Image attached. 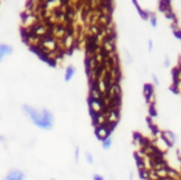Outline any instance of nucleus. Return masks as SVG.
I'll return each mask as SVG.
<instances>
[{
    "mask_svg": "<svg viewBox=\"0 0 181 180\" xmlns=\"http://www.w3.org/2000/svg\"><path fill=\"white\" fill-rule=\"evenodd\" d=\"M22 110L26 113V116L30 117L31 121L37 127L43 128V129H50L53 127L54 117H53V113L50 111H48L46 108L37 110V108H34L32 106H28V105H23Z\"/></svg>",
    "mask_w": 181,
    "mask_h": 180,
    "instance_id": "nucleus-1",
    "label": "nucleus"
},
{
    "mask_svg": "<svg viewBox=\"0 0 181 180\" xmlns=\"http://www.w3.org/2000/svg\"><path fill=\"white\" fill-rule=\"evenodd\" d=\"M143 96L147 101V104H151L155 100V92H154V85L145 83L143 85Z\"/></svg>",
    "mask_w": 181,
    "mask_h": 180,
    "instance_id": "nucleus-2",
    "label": "nucleus"
},
{
    "mask_svg": "<svg viewBox=\"0 0 181 180\" xmlns=\"http://www.w3.org/2000/svg\"><path fill=\"white\" fill-rule=\"evenodd\" d=\"M95 136H96V138H97L99 141L102 142V141H105L106 138L111 137V132L107 129L106 125H102V126L95 127Z\"/></svg>",
    "mask_w": 181,
    "mask_h": 180,
    "instance_id": "nucleus-3",
    "label": "nucleus"
},
{
    "mask_svg": "<svg viewBox=\"0 0 181 180\" xmlns=\"http://www.w3.org/2000/svg\"><path fill=\"white\" fill-rule=\"evenodd\" d=\"M103 115L106 117V122H118V120H119V110L118 108L107 110Z\"/></svg>",
    "mask_w": 181,
    "mask_h": 180,
    "instance_id": "nucleus-4",
    "label": "nucleus"
},
{
    "mask_svg": "<svg viewBox=\"0 0 181 180\" xmlns=\"http://www.w3.org/2000/svg\"><path fill=\"white\" fill-rule=\"evenodd\" d=\"M4 180H25V174L21 170H10Z\"/></svg>",
    "mask_w": 181,
    "mask_h": 180,
    "instance_id": "nucleus-5",
    "label": "nucleus"
},
{
    "mask_svg": "<svg viewBox=\"0 0 181 180\" xmlns=\"http://www.w3.org/2000/svg\"><path fill=\"white\" fill-rule=\"evenodd\" d=\"M159 11L163 12V14H166L169 11H172L171 9V1H167V0H163L159 2Z\"/></svg>",
    "mask_w": 181,
    "mask_h": 180,
    "instance_id": "nucleus-6",
    "label": "nucleus"
},
{
    "mask_svg": "<svg viewBox=\"0 0 181 180\" xmlns=\"http://www.w3.org/2000/svg\"><path fill=\"white\" fill-rule=\"evenodd\" d=\"M75 72H76V69H75V67H74V65H68V67H66V69H65L64 80H65L66 83H68V81H70V80L73 79V76H74Z\"/></svg>",
    "mask_w": 181,
    "mask_h": 180,
    "instance_id": "nucleus-7",
    "label": "nucleus"
},
{
    "mask_svg": "<svg viewBox=\"0 0 181 180\" xmlns=\"http://www.w3.org/2000/svg\"><path fill=\"white\" fill-rule=\"evenodd\" d=\"M132 4L134 5V7L137 9V11L139 12V15H140V17H142L143 20H148V18H149V11H145V10H143V9L140 7V5L138 4V1L133 0V1H132Z\"/></svg>",
    "mask_w": 181,
    "mask_h": 180,
    "instance_id": "nucleus-8",
    "label": "nucleus"
},
{
    "mask_svg": "<svg viewBox=\"0 0 181 180\" xmlns=\"http://www.w3.org/2000/svg\"><path fill=\"white\" fill-rule=\"evenodd\" d=\"M171 76H172V85L177 84V81L181 80V70H180L177 67L172 68V70H171Z\"/></svg>",
    "mask_w": 181,
    "mask_h": 180,
    "instance_id": "nucleus-9",
    "label": "nucleus"
},
{
    "mask_svg": "<svg viewBox=\"0 0 181 180\" xmlns=\"http://www.w3.org/2000/svg\"><path fill=\"white\" fill-rule=\"evenodd\" d=\"M163 133H164L165 138H166L172 145L176 143V139H177V138H176V134H175L174 132H171V131H165V132H163Z\"/></svg>",
    "mask_w": 181,
    "mask_h": 180,
    "instance_id": "nucleus-10",
    "label": "nucleus"
},
{
    "mask_svg": "<svg viewBox=\"0 0 181 180\" xmlns=\"http://www.w3.org/2000/svg\"><path fill=\"white\" fill-rule=\"evenodd\" d=\"M12 47H10L9 44H4V43H0V53L2 55H9L12 53Z\"/></svg>",
    "mask_w": 181,
    "mask_h": 180,
    "instance_id": "nucleus-11",
    "label": "nucleus"
},
{
    "mask_svg": "<svg viewBox=\"0 0 181 180\" xmlns=\"http://www.w3.org/2000/svg\"><path fill=\"white\" fill-rule=\"evenodd\" d=\"M148 113H149V117L150 118H154L158 116V111H156V107H155V102H151L149 104V110H148Z\"/></svg>",
    "mask_w": 181,
    "mask_h": 180,
    "instance_id": "nucleus-12",
    "label": "nucleus"
},
{
    "mask_svg": "<svg viewBox=\"0 0 181 180\" xmlns=\"http://www.w3.org/2000/svg\"><path fill=\"white\" fill-rule=\"evenodd\" d=\"M138 174H139L140 180H149V170H147L145 168L138 170Z\"/></svg>",
    "mask_w": 181,
    "mask_h": 180,
    "instance_id": "nucleus-13",
    "label": "nucleus"
},
{
    "mask_svg": "<svg viewBox=\"0 0 181 180\" xmlns=\"http://www.w3.org/2000/svg\"><path fill=\"white\" fill-rule=\"evenodd\" d=\"M149 21H150V25H151V27H156L158 26V20H156V16L153 14V12H149V18H148Z\"/></svg>",
    "mask_w": 181,
    "mask_h": 180,
    "instance_id": "nucleus-14",
    "label": "nucleus"
},
{
    "mask_svg": "<svg viewBox=\"0 0 181 180\" xmlns=\"http://www.w3.org/2000/svg\"><path fill=\"white\" fill-rule=\"evenodd\" d=\"M112 147V138L111 137H108V138H106L105 141H102V148L103 149H110Z\"/></svg>",
    "mask_w": 181,
    "mask_h": 180,
    "instance_id": "nucleus-15",
    "label": "nucleus"
},
{
    "mask_svg": "<svg viewBox=\"0 0 181 180\" xmlns=\"http://www.w3.org/2000/svg\"><path fill=\"white\" fill-rule=\"evenodd\" d=\"M155 173H156V175H158L159 179H163V178H166V176H167V174H166V166L163 168V169L155 170Z\"/></svg>",
    "mask_w": 181,
    "mask_h": 180,
    "instance_id": "nucleus-16",
    "label": "nucleus"
},
{
    "mask_svg": "<svg viewBox=\"0 0 181 180\" xmlns=\"http://www.w3.org/2000/svg\"><path fill=\"white\" fill-rule=\"evenodd\" d=\"M142 139H143V136H142L139 132H134V133H133V141H134L135 144H140Z\"/></svg>",
    "mask_w": 181,
    "mask_h": 180,
    "instance_id": "nucleus-17",
    "label": "nucleus"
},
{
    "mask_svg": "<svg viewBox=\"0 0 181 180\" xmlns=\"http://www.w3.org/2000/svg\"><path fill=\"white\" fill-rule=\"evenodd\" d=\"M85 159H86V162H87L89 164H94V157L91 155V153L86 152V153H85Z\"/></svg>",
    "mask_w": 181,
    "mask_h": 180,
    "instance_id": "nucleus-18",
    "label": "nucleus"
},
{
    "mask_svg": "<svg viewBox=\"0 0 181 180\" xmlns=\"http://www.w3.org/2000/svg\"><path fill=\"white\" fill-rule=\"evenodd\" d=\"M149 180H159L155 170H149Z\"/></svg>",
    "mask_w": 181,
    "mask_h": 180,
    "instance_id": "nucleus-19",
    "label": "nucleus"
},
{
    "mask_svg": "<svg viewBox=\"0 0 181 180\" xmlns=\"http://www.w3.org/2000/svg\"><path fill=\"white\" fill-rule=\"evenodd\" d=\"M172 35L175 38H177L179 41H181V30H176V31H172Z\"/></svg>",
    "mask_w": 181,
    "mask_h": 180,
    "instance_id": "nucleus-20",
    "label": "nucleus"
},
{
    "mask_svg": "<svg viewBox=\"0 0 181 180\" xmlns=\"http://www.w3.org/2000/svg\"><path fill=\"white\" fill-rule=\"evenodd\" d=\"M151 79H153L154 85H159V84H160V83H159V78H158L155 74H151Z\"/></svg>",
    "mask_w": 181,
    "mask_h": 180,
    "instance_id": "nucleus-21",
    "label": "nucleus"
},
{
    "mask_svg": "<svg viewBox=\"0 0 181 180\" xmlns=\"http://www.w3.org/2000/svg\"><path fill=\"white\" fill-rule=\"evenodd\" d=\"M92 180H105V178L102 175H100V174H95L94 178H92Z\"/></svg>",
    "mask_w": 181,
    "mask_h": 180,
    "instance_id": "nucleus-22",
    "label": "nucleus"
},
{
    "mask_svg": "<svg viewBox=\"0 0 181 180\" xmlns=\"http://www.w3.org/2000/svg\"><path fill=\"white\" fill-rule=\"evenodd\" d=\"M169 89H170V91H172L174 94H180V92H179V90H177V88H176L175 85H171Z\"/></svg>",
    "mask_w": 181,
    "mask_h": 180,
    "instance_id": "nucleus-23",
    "label": "nucleus"
},
{
    "mask_svg": "<svg viewBox=\"0 0 181 180\" xmlns=\"http://www.w3.org/2000/svg\"><path fill=\"white\" fill-rule=\"evenodd\" d=\"M153 51V41L149 39L148 41V52H151Z\"/></svg>",
    "mask_w": 181,
    "mask_h": 180,
    "instance_id": "nucleus-24",
    "label": "nucleus"
},
{
    "mask_svg": "<svg viewBox=\"0 0 181 180\" xmlns=\"http://www.w3.org/2000/svg\"><path fill=\"white\" fill-rule=\"evenodd\" d=\"M170 27H171V30H172V31L180 30V28H179V25H177V23H171V25H170Z\"/></svg>",
    "mask_w": 181,
    "mask_h": 180,
    "instance_id": "nucleus-25",
    "label": "nucleus"
},
{
    "mask_svg": "<svg viewBox=\"0 0 181 180\" xmlns=\"http://www.w3.org/2000/svg\"><path fill=\"white\" fill-rule=\"evenodd\" d=\"M170 65V58L166 55L165 57V62H164V67H169Z\"/></svg>",
    "mask_w": 181,
    "mask_h": 180,
    "instance_id": "nucleus-26",
    "label": "nucleus"
},
{
    "mask_svg": "<svg viewBox=\"0 0 181 180\" xmlns=\"http://www.w3.org/2000/svg\"><path fill=\"white\" fill-rule=\"evenodd\" d=\"M126 55H127V58H128V63H131L133 59H132V55L129 54V52H128V51H126Z\"/></svg>",
    "mask_w": 181,
    "mask_h": 180,
    "instance_id": "nucleus-27",
    "label": "nucleus"
},
{
    "mask_svg": "<svg viewBox=\"0 0 181 180\" xmlns=\"http://www.w3.org/2000/svg\"><path fill=\"white\" fill-rule=\"evenodd\" d=\"M78 159H79V147L75 148V160L78 162Z\"/></svg>",
    "mask_w": 181,
    "mask_h": 180,
    "instance_id": "nucleus-28",
    "label": "nucleus"
},
{
    "mask_svg": "<svg viewBox=\"0 0 181 180\" xmlns=\"http://www.w3.org/2000/svg\"><path fill=\"white\" fill-rule=\"evenodd\" d=\"M129 180H133V173L129 174Z\"/></svg>",
    "mask_w": 181,
    "mask_h": 180,
    "instance_id": "nucleus-29",
    "label": "nucleus"
},
{
    "mask_svg": "<svg viewBox=\"0 0 181 180\" xmlns=\"http://www.w3.org/2000/svg\"><path fill=\"white\" fill-rule=\"evenodd\" d=\"M2 58H4V55H2V54H1V53H0V62H1V60H2Z\"/></svg>",
    "mask_w": 181,
    "mask_h": 180,
    "instance_id": "nucleus-30",
    "label": "nucleus"
},
{
    "mask_svg": "<svg viewBox=\"0 0 181 180\" xmlns=\"http://www.w3.org/2000/svg\"><path fill=\"white\" fill-rule=\"evenodd\" d=\"M52 180H54V179H52Z\"/></svg>",
    "mask_w": 181,
    "mask_h": 180,
    "instance_id": "nucleus-31",
    "label": "nucleus"
},
{
    "mask_svg": "<svg viewBox=\"0 0 181 180\" xmlns=\"http://www.w3.org/2000/svg\"><path fill=\"white\" fill-rule=\"evenodd\" d=\"M180 175H181V174H180Z\"/></svg>",
    "mask_w": 181,
    "mask_h": 180,
    "instance_id": "nucleus-32",
    "label": "nucleus"
}]
</instances>
